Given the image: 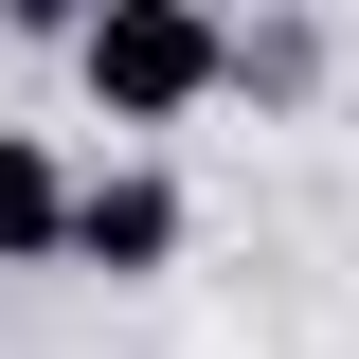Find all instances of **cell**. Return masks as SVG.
I'll list each match as a JSON object with an SVG mask.
<instances>
[{
  "instance_id": "cell-3",
  "label": "cell",
  "mask_w": 359,
  "mask_h": 359,
  "mask_svg": "<svg viewBox=\"0 0 359 359\" xmlns=\"http://www.w3.org/2000/svg\"><path fill=\"white\" fill-rule=\"evenodd\" d=\"M72 252V162L36 126H0V269H54Z\"/></svg>"
},
{
  "instance_id": "cell-1",
  "label": "cell",
  "mask_w": 359,
  "mask_h": 359,
  "mask_svg": "<svg viewBox=\"0 0 359 359\" xmlns=\"http://www.w3.org/2000/svg\"><path fill=\"white\" fill-rule=\"evenodd\" d=\"M54 54H72V90L108 126H180V108L233 90V0H90Z\"/></svg>"
},
{
  "instance_id": "cell-4",
  "label": "cell",
  "mask_w": 359,
  "mask_h": 359,
  "mask_svg": "<svg viewBox=\"0 0 359 359\" xmlns=\"http://www.w3.org/2000/svg\"><path fill=\"white\" fill-rule=\"evenodd\" d=\"M72 18H90V0H0V36H72Z\"/></svg>"
},
{
  "instance_id": "cell-2",
  "label": "cell",
  "mask_w": 359,
  "mask_h": 359,
  "mask_svg": "<svg viewBox=\"0 0 359 359\" xmlns=\"http://www.w3.org/2000/svg\"><path fill=\"white\" fill-rule=\"evenodd\" d=\"M180 233H198V216H180V180H162V162H108V180H72V252H54V269L144 287V269H180Z\"/></svg>"
}]
</instances>
